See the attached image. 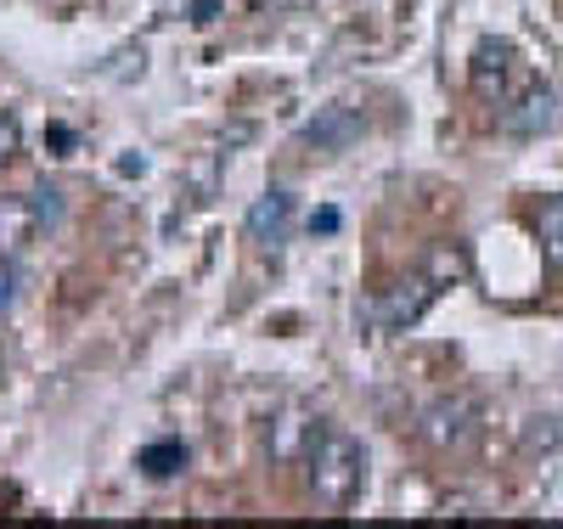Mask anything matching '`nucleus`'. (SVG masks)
<instances>
[{
    "label": "nucleus",
    "instance_id": "1a4fd4ad",
    "mask_svg": "<svg viewBox=\"0 0 563 529\" xmlns=\"http://www.w3.org/2000/svg\"><path fill=\"white\" fill-rule=\"evenodd\" d=\"M536 236H541V249L563 265V191L541 198V209H536Z\"/></svg>",
    "mask_w": 563,
    "mask_h": 529
},
{
    "label": "nucleus",
    "instance_id": "0eeeda50",
    "mask_svg": "<svg viewBox=\"0 0 563 529\" xmlns=\"http://www.w3.org/2000/svg\"><path fill=\"white\" fill-rule=\"evenodd\" d=\"M512 63H519V52H512L507 40H479V45H474V63H467V79H474V90L485 96V102H501V96H507Z\"/></svg>",
    "mask_w": 563,
    "mask_h": 529
},
{
    "label": "nucleus",
    "instance_id": "423d86ee",
    "mask_svg": "<svg viewBox=\"0 0 563 529\" xmlns=\"http://www.w3.org/2000/svg\"><path fill=\"white\" fill-rule=\"evenodd\" d=\"M361 130H366V113L361 108H350V102H333V108H321L310 124H305V147H316V153H344L350 141H361Z\"/></svg>",
    "mask_w": 563,
    "mask_h": 529
},
{
    "label": "nucleus",
    "instance_id": "7ed1b4c3",
    "mask_svg": "<svg viewBox=\"0 0 563 529\" xmlns=\"http://www.w3.org/2000/svg\"><path fill=\"white\" fill-rule=\"evenodd\" d=\"M474 434H479V400L474 395H445L422 411V440L434 451H462Z\"/></svg>",
    "mask_w": 563,
    "mask_h": 529
},
{
    "label": "nucleus",
    "instance_id": "9b49d317",
    "mask_svg": "<svg viewBox=\"0 0 563 529\" xmlns=\"http://www.w3.org/2000/svg\"><path fill=\"white\" fill-rule=\"evenodd\" d=\"M18 147H23V135H18V119H12V113H0V169H7V164L18 158Z\"/></svg>",
    "mask_w": 563,
    "mask_h": 529
},
{
    "label": "nucleus",
    "instance_id": "ddd939ff",
    "mask_svg": "<svg viewBox=\"0 0 563 529\" xmlns=\"http://www.w3.org/2000/svg\"><path fill=\"white\" fill-rule=\"evenodd\" d=\"M310 231L333 236V231H339V209H321V214H310Z\"/></svg>",
    "mask_w": 563,
    "mask_h": 529
},
{
    "label": "nucleus",
    "instance_id": "4468645a",
    "mask_svg": "<svg viewBox=\"0 0 563 529\" xmlns=\"http://www.w3.org/2000/svg\"><path fill=\"white\" fill-rule=\"evenodd\" d=\"M220 12V0H192V23H209Z\"/></svg>",
    "mask_w": 563,
    "mask_h": 529
},
{
    "label": "nucleus",
    "instance_id": "f03ea898",
    "mask_svg": "<svg viewBox=\"0 0 563 529\" xmlns=\"http://www.w3.org/2000/svg\"><path fill=\"white\" fill-rule=\"evenodd\" d=\"M445 276H456V254H434L422 271H411V276H400L389 294L378 299V321L389 327V332H406V327H417L422 316H429V305L445 294Z\"/></svg>",
    "mask_w": 563,
    "mask_h": 529
},
{
    "label": "nucleus",
    "instance_id": "39448f33",
    "mask_svg": "<svg viewBox=\"0 0 563 529\" xmlns=\"http://www.w3.org/2000/svg\"><path fill=\"white\" fill-rule=\"evenodd\" d=\"M552 124H558V90L541 85V79H530V85L501 108V130H507L512 141H536V135H547Z\"/></svg>",
    "mask_w": 563,
    "mask_h": 529
},
{
    "label": "nucleus",
    "instance_id": "9d476101",
    "mask_svg": "<svg viewBox=\"0 0 563 529\" xmlns=\"http://www.w3.org/2000/svg\"><path fill=\"white\" fill-rule=\"evenodd\" d=\"M29 214H34V225H52V220L63 214L57 186H34V191H29Z\"/></svg>",
    "mask_w": 563,
    "mask_h": 529
},
{
    "label": "nucleus",
    "instance_id": "20e7f679",
    "mask_svg": "<svg viewBox=\"0 0 563 529\" xmlns=\"http://www.w3.org/2000/svg\"><path fill=\"white\" fill-rule=\"evenodd\" d=\"M294 220H299V203H294V191L288 186H271V191H260V198L249 203V214H243V231H249V243H260V249H282L294 236Z\"/></svg>",
    "mask_w": 563,
    "mask_h": 529
},
{
    "label": "nucleus",
    "instance_id": "f8f14e48",
    "mask_svg": "<svg viewBox=\"0 0 563 529\" xmlns=\"http://www.w3.org/2000/svg\"><path fill=\"white\" fill-rule=\"evenodd\" d=\"M12 299H18V265H12L7 254H0V316L12 310Z\"/></svg>",
    "mask_w": 563,
    "mask_h": 529
},
{
    "label": "nucleus",
    "instance_id": "f257e3e1",
    "mask_svg": "<svg viewBox=\"0 0 563 529\" xmlns=\"http://www.w3.org/2000/svg\"><path fill=\"white\" fill-rule=\"evenodd\" d=\"M305 467H310V496L327 513L355 507V496L366 491V445L344 428H321L305 451Z\"/></svg>",
    "mask_w": 563,
    "mask_h": 529
},
{
    "label": "nucleus",
    "instance_id": "6e6552de",
    "mask_svg": "<svg viewBox=\"0 0 563 529\" xmlns=\"http://www.w3.org/2000/svg\"><path fill=\"white\" fill-rule=\"evenodd\" d=\"M186 462H192L186 440H153V445H141V456H135L141 478H153V485H169V478H180Z\"/></svg>",
    "mask_w": 563,
    "mask_h": 529
}]
</instances>
